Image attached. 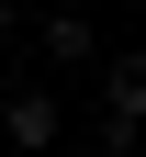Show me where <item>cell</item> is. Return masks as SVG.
<instances>
[{
  "mask_svg": "<svg viewBox=\"0 0 146 157\" xmlns=\"http://www.w3.org/2000/svg\"><path fill=\"white\" fill-rule=\"evenodd\" d=\"M135 135H146V56H112V67H101V135H90V146L124 157Z\"/></svg>",
  "mask_w": 146,
  "mask_h": 157,
  "instance_id": "cell-1",
  "label": "cell"
},
{
  "mask_svg": "<svg viewBox=\"0 0 146 157\" xmlns=\"http://www.w3.org/2000/svg\"><path fill=\"white\" fill-rule=\"evenodd\" d=\"M0 135H11L23 157H56V146H68V112H56V90H45V78H23V90L0 101Z\"/></svg>",
  "mask_w": 146,
  "mask_h": 157,
  "instance_id": "cell-2",
  "label": "cell"
},
{
  "mask_svg": "<svg viewBox=\"0 0 146 157\" xmlns=\"http://www.w3.org/2000/svg\"><path fill=\"white\" fill-rule=\"evenodd\" d=\"M90 56H101V34L79 11H45V67H90Z\"/></svg>",
  "mask_w": 146,
  "mask_h": 157,
  "instance_id": "cell-3",
  "label": "cell"
},
{
  "mask_svg": "<svg viewBox=\"0 0 146 157\" xmlns=\"http://www.w3.org/2000/svg\"><path fill=\"white\" fill-rule=\"evenodd\" d=\"M56 157H101V146H56Z\"/></svg>",
  "mask_w": 146,
  "mask_h": 157,
  "instance_id": "cell-4",
  "label": "cell"
},
{
  "mask_svg": "<svg viewBox=\"0 0 146 157\" xmlns=\"http://www.w3.org/2000/svg\"><path fill=\"white\" fill-rule=\"evenodd\" d=\"M11 11H23V0H0V23H11Z\"/></svg>",
  "mask_w": 146,
  "mask_h": 157,
  "instance_id": "cell-5",
  "label": "cell"
}]
</instances>
